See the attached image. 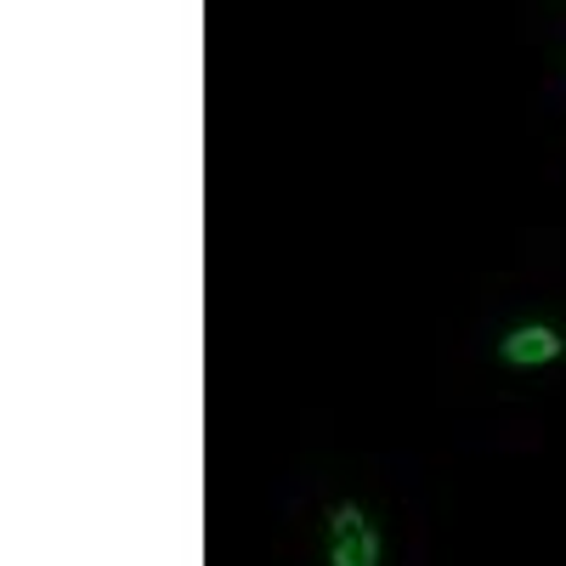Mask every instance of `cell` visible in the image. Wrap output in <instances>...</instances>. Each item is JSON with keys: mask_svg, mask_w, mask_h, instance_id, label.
Returning <instances> with one entry per match:
<instances>
[{"mask_svg": "<svg viewBox=\"0 0 566 566\" xmlns=\"http://www.w3.org/2000/svg\"><path fill=\"white\" fill-rule=\"evenodd\" d=\"M328 566H380V533L352 499L328 510Z\"/></svg>", "mask_w": 566, "mask_h": 566, "instance_id": "cell-1", "label": "cell"}, {"mask_svg": "<svg viewBox=\"0 0 566 566\" xmlns=\"http://www.w3.org/2000/svg\"><path fill=\"white\" fill-rule=\"evenodd\" d=\"M560 352H566V340H560V328H549V323H515L510 335L499 340V363H510V368H544Z\"/></svg>", "mask_w": 566, "mask_h": 566, "instance_id": "cell-2", "label": "cell"}]
</instances>
